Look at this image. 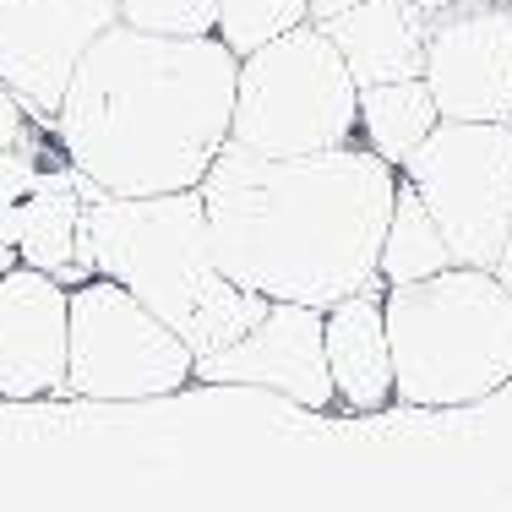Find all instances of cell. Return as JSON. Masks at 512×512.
I'll use <instances>...</instances> for the list:
<instances>
[{"instance_id": "6", "label": "cell", "mask_w": 512, "mask_h": 512, "mask_svg": "<svg viewBox=\"0 0 512 512\" xmlns=\"http://www.w3.org/2000/svg\"><path fill=\"white\" fill-rule=\"evenodd\" d=\"M186 382H197V355L137 295L99 273L71 289L66 393L126 404V398H169Z\"/></svg>"}, {"instance_id": "7", "label": "cell", "mask_w": 512, "mask_h": 512, "mask_svg": "<svg viewBox=\"0 0 512 512\" xmlns=\"http://www.w3.org/2000/svg\"><path fill=\"white\" fill-rule=\"evenodd\" d=\"M398 175L436 218L458 267H496L512 224V126L442 120Z\"/></svg>"}, {"instance_id": "10", "label": "cell", "mask_w": 512, "mask_h": 512, "mask_svg": "<svg viewBox=\"0 0 512 512\" xmlns=\"http://www.w3.org/2000/svg\"><path fill=\"white\" fill-rule=\"evenodd\" d=\"M197 376L213 387H267L300 409H333V376L322 355V311L273 300L267 316L229 349L197 360Z\"/></svg>"}, {"instance_id": "8", "label": "cell", "mask_w": 512, "mask_h": 512, "mask_svg": "<svg viewBox=\"0 0 512 512\" xmlns=\"http://www.w3.org/2000/svg\"><path fill=\"white\" fill-rule=\"evenodd\" d=\"M120 22V0H0V82L55 120L82 55Z\"/></svg>"}, {"instance_id": "20", "label": "cell", "mask_w": 512, "mask_h": 512, "mask_svg": "<svg viewBox=\"0 0 512 512\" xmlns=\"http://www.w3.org/2000/svg\"><path fill=\"white\" fill-rule=\"evenodd\" d=\"M425 22H442V17H458V11H474V6H491V0H409Z\"/></svg>"}, {"instance_id": "21", "label": "cell", "mask_w": 512, "mask_h": 512, "mask_svg": "<svg viewBox=\"0 0 512 512\" xmlns=\"http://www.w3.org/2000/svg\"><path fill=\"white\" fill-rule=\"evenodd\" d=\"M355 6H371V0H306L311 22H333V17H344V11H355Z\"/></svg>"}, {"instance_id": "1", "label": "cell", "mask_w": 512, "mask_h": 512, "mask_svg": "<svg viewBox=\"0 0 512 512\" xmlns=\"http://www.w3.org/2000/svg\"><path fill=\"white\" fill-rule=\"evenodd\" d=\"M207 235L224 278L262 300L333 311L376 284L398 169L371 148L256 158L224 148L202 175Z\"/></svg>"}, {"instance_id": "18", "label": "cell", "mask_w": 512, "mask_h": 512, "mask_svg": "<svg viewBox=\"0 0 512 512\" xmlns=\"http://www.w3.org/2000/svg\"><path fill=\"white\" fill-rule=\"evenodd\" d=\"M60 164H71V158H66V148H60L55 126H44L39 137H28L22 148L0 153V229H6V218L39 191V180L50 175V169H60Z\"/></svg>"}, {"instance_id": "16", "label": "cell", "mask_w": 512, "mask_h": 512, "mask_svg": "<svg viewBox=\"0 0 512 512\" xmlns=\"http://www.w3.org/2000/svg\"><path fill=\"white\" fill-rule=\"evenodd\" d=\"M453 262V246L442 240L436 218L425 213V202L414 197V186L398 175V197H393V218H387L382 235V256H376V284L398 289V284H420V278L447 273Z\"/></svg>"}, {"instance_id": "11", "label": "cell", "mask_w": 512, "mask_h": 512, "mask_svg": "<svg viewBox=\"0 0 512 512\" xmlns=\"http://www.w3.org/2000/svg\"><path fill=\"white\" fill-rule=\"evenodd\" d=\"M66 316L71 289L50 273H0V398L66 393Z\"/></svg>"}, {"instance_id": "17", "label": "cell", "mask_w": 512, "mask_h": 512, "mask_svg": "<svg viewBox=\"0 0 512 512\" xmlns=\"http://www.w3.org/2000/svg\"><path fill=\"white\" fill-rule=\"evenodd\" d=\"M311 22L306 0H218V39L229 44L235 55H251L262 44H273L278 33Z\"/></svg>"}, {"instance_id": "22", "label": "cell", "mask_w": 512, "mask_h": 512, "mask_svg": "<svg viewBox=\"0 0 512 512\" xmlns=\"http://www.w3.org/2000/svg\"><path fill=\"white\" fill-rule=\"evenodd\" d=\"M491 273H496V284H502L507 295H512V224H507V246H502V256H496Z\"/></svg>"}, {"instance_id": "13", "label": "cell", "mask_w": 512, "mask_h": 512, "mask_svg": "<svg viewBox=\"0 0 512 512\" xmlns=\"http://www.w3.org/2000/svg\"><path fill=\"white\" fill-rule=\"evenodd\" d=\"M322 355L333 398L344 409L376 414L393 404V344H387L382 289H360L333 311H322Z\"/></svg>"}, {"instance_id": "5", "label": "cell", "mask_w": 512, "mask_h": 512, "mask_svg": "<svg viewBox=\"0 0 512 512\" xmlns=\"http://www.w3.org/2000/svg\"><path fill=\"white\" fill-rule=\"evenodd\" d=\"M360 142V88L316 22L240 55L229 148L256 158H306Z\"/></svg>"}, {"instance_id": "19", "label": "cell", "mask_w": 512, "mask_h": 512, "mask_svg": "<svg viewBox=\"0 0 512 512\" xmlns=\"http://www.w3.org/2000/svg\"><path fill=\"white\" fill-rule=\"evenodd\" d=\"M120 22L158 39H207L218 28V0H120Z\"/></svg>"}, {"instance_id": "14", "label": "cell", "mask_w": 512, "mask_h": 512, "mask_svg": "<svg viewBox=\"0 0 512 512\" xmlns=\"http://www.w3.org/2000/svg\"><path fill=\"white\" fill-rule=\"evenodd\" d=\"M344 55L355 88H382V82H414L425 71V33L431 22L409 0H371L333 22H316Z\"/></svg>"}, {"instance_id": "12", "label": "cell", "mask_w": 512, "mask_h": 512, "mask_svg": "<svg viewBox=\"0 0 512 512\" xmlns=\"http://www.w3.org/2000/svg\"><path fill=\"white\" fill-rule=\"evenodd\" d=\"M88 197H93V186L71 164L50 169V175L39 180V191L6 218L0 246L17 256L22 267L50 273L55 284H66V289L88 284L93 262H88V246H82V207H88Z\"/></svg>"}, {"instance_id": "15", "label": "cell", "mask_w": 512, "mask_h": 512, "mask_svg": "<svg viewBox=\"0 0 512 512\" xmlns=\"http://www.w3.org/2000/svg\"><path fill=\"white\" fill-rule=\"evenodd\" d=\"M442 126L436 99L420 77L414 82H382V88H360V148H371L387 164H404L431 131Z\"/></svg>"}, {"instance_id": "4", "label": "cell", "mask_w": 512, "mask_h": 512, "mask_svg": "<svg viewBox=\"0 0 512 512\" xmlns=\"http://www.w3.org/2000/svg\"><path fill=\"white\" fill-rule=\"evenodd\" d=\"M382 316L398 404L458 409L512 382V295L491 267H447L382 289Z\"/></svg>"}, {"instance_id": "2", "label": "cell", "mask_w": 512, "mask_h": 512, "mask_svg": "<svg viewBox=\"0 0 512 512\" xmlns=\"http://www.w3.org/2000/svg\"><path fill=\"white\" fill-rule=\"evenodd\" d=\"M240 55L218 33L158 39L115 22L99 33L55 109L71 169L104 197L197 191L229 148Z\"/></svg>"}, {"instance_id": "23", "label": "cell", "mask_w": 512, "mask_h": 512, "mask_svg": "<svg viewBox=\"0 0 512 512\" xmlns=\"http://www.w3.org/2000/svg\"><path fill=\"white\" fill-rule=\"evenodd\" d=\"M507 126H512V115H507Z\"/></svg>"}, {"instance_id": "9", "label": "cell", "mask_w": 512, "mask_h": 512, "mask_svg": "<svg viewBox=\"0 0 512 512\" xmlns=\"http://www.w3.org/2000/svg\"><path fill=\"white\" fill-rule=\"evenodd\" d=\"M442 120H491L507 126L512 115V6L458 11V17L431 22L425 33V71Z\"/></svg>"}, {"instance_id": "3", "label": "cell", "mask_w": 512, "mask_h": 512, "mask_svg": "<svg viewBox=\"0 0 512 512\" xmlns=\"http://www.w3.org/2000/svg\"><path fill=\"white\" fill-rule=\"evenodd\" d=\"M82 246L93 273L137 295L169 333L186 338L197 360L246 338L273 306L224 278L207 235L202 191H169V197L93 191L82 207Z\"/></svg>"}]
</instances>
